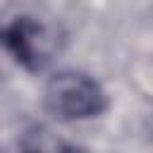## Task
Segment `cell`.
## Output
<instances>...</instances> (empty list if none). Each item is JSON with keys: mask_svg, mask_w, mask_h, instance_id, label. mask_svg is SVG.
Here are the masks:
<instances>
[{"mask_svg": "<svg viewBox=\"0 0 153 153\" xmlns=\"http://www.w3.org/2000/svg\"><path fill=\"white\" fill-rule=\"evenodd\" d=\"M43 105L62 122H86L110 108V96L88 72L60 69L43 86Z\"/></svg>", "mask_w": 153, "mask_h": 153, "instance_id": "obj_1", "label": "cell"}, {"mask_svg": "<svg viewBox=\"0 0 153 153\" xmlns=\"http://www.w3.org/2000/svg\"><path fill=\"white\" fill-rule=\"evenodd\" d=\"M2 45L22 69L36 74L50 65L57 50V36L41 19L19 14L2 26Z\"/></svg>", "mask_w": 153, "mask_h": 153, "instance_id": "obj_2", "label": "cell"}]
</instances>
